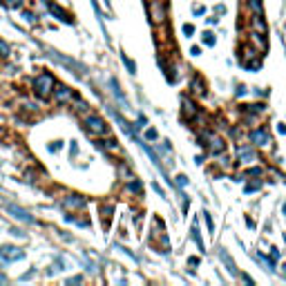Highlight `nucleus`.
<instances>
[{
  "label": "nucleus",
  "mask_w": 286,
  "mask_h": 286,
  "mask_svg": "<svg viewBox=\"0 0 286 286\" xmlns=\"http://www.w3.org/2000/svg\"><path fill=\"white\" fill-rule=\"evenodd\" d=\"M36 275V271H30V273H25L23 277H20V280H31V277H34Z\"/></svg>",
  "instance_id": "obj_46"
},
{
  "label": "nucleus",
  "mask_w": 286,
  "mask_h": 286,
  "mask_svg": "<svg viewBox=\"0 0 286 286\" xmlns=\"http://www.w3.org/2000/svg\"><path fill=\"white\" fill-rule=\"evenodd\" d=\"M251 143L255 148H269L271 146V135L266 128H257L251 132Z\"/></svg>",
  "instance_id": "obj_6"
},
{
  "label": "nucleus",
  "mask_w": 286,
  "mask_h": 286,
  "mask_svg": "<svg viewBox=\"0 0 286 286\" xmlns=\"http://www.w3.org/2000/svg\"><path fill=\"white\" fill-rule=\"evenodd\" d=\"M146 139H148V141H157V139H159V132H157L154 128H148V130H146Z\"/></svg>",
  "instance_id": "obj_33"
},
{
  "label": "nucleus",
  "mask_w": 286,
  "mask_h": 286,
  "mask_svg": "<svg viewBox=\"0 0 286 286\" xmlns=\"http://www.w3.org/2000/svg\"><path fill=\"white\" fill-rule=\"evenodd\" d=\"M251 27H253V31H262V34H266V20L262 18V14H253Z\"/></svg>",
  "instance_id": "obj_16"
},
{
  "label": "nucleus",
  "mask_w": 286,
  "mask_h": 286,
  "mask_svg": "<svg viewBox=\"0 0 286 286\" xmlns=\"http://www.w3.org/2000/svg\"><path fill=\"white\" fill-rule=\"evenodd\" d=\"M45 5H47V9H49V14H52L56 20H63V23H72V16L65 9H60L59 5H54V2H49V0H45Z\"/></svg>",
  "instance_id": "obj_11"
},
{
  "label": "nucleus",
  "mask_w": 286,
  "mask_h": 286,
  "mask_svg": "<svg viewBox=\"0 0 286 286\" xmlns=\"http://www.w3.org/2000/svg\"><path fill=\"white\" fill-rule=\"evenodd\" d=\"M105 5H110V0H105Z\"/></svg>",
  "instance_id": "obj_55"
},
{
  "label": "nucleus",
  "mask_w": 286,
  "mask_h": 286,
  "mask_svg": "<svg viewBox=\"0 0 286 286\" xmlns=\"http://www.w3.org/2000/svg\"><path fill=\"white\" fill-rule=\"evenodd\" d=\"M83 123H85V130L94 136H105L107 132H110V130H107V123L101 117H96V114H88V117L83 119Z\"/></svg>",
  "instance_id": "obj_3"
},
{
  "label": "nucleus",
  "mask_w": 286,
  "mask_h": 286,
  "mask_svg": "<svg viewBox=\"0 0 286 286\" xmlns=\"http://www.w3.org/2000/svg\"><path fill=\"white\" fill-rule=\"evenodd\" d=\"M99 146L103 148V150H107V152H117L119 150V146H117V141L114 139H103V141H99Z\"/></svg>",
  "instance_id": "obj_22"
},
{
  "label": "nucleus",
  "mask_w": 286,
  "mask_h": 286,
  "mask_svg": "<svg viewBox=\"0 0 286 286\" xmlns=\"http://www.w3.org/2000/svg\"><path fill=\"white\" fill-rule=\"evenodd\" d=\"M204 43H206V45H208V47H215V34H212V31H206V34H204Z\"/></svg>",
  "instance_id": "obj_32"
},
{
  "label": "nucleus",
  "mask_w": 286,
  "mask_h": 286,
  "mask_svg": "<svg viewBox=\"0 0 286 286\" xmlns=\"http://www.w3.org/2000/svg\"><path fill=\"white\" fill-rule=\"evenodd\" d=\"M199 52H201L199 47H193V49H190V54H193V56H199Z\"/></svg>",
  "instance_id": "obj_50"
},
{
  "label": "nucleus",
  "mask_w": 286,
  "mask_h": 286,
  "mask_svg": "<svg viewBox=\"0 0 286 286\" xmlns=\"http://www.w3.org/2000/svg\"><path fill=\"white\" fill-rule=\"evenodd\" d=\"M121 59H123V63H125V67H128V70L132 72V74H135V72H136L135 60H130V59H128V54H121Z\"/></svg>",
  "instance_id": "obj_29"
},
{
  "label": "nucleus",
  "mask_w": 286,
  "mask_h": 286,
  "mask_svg": "<svg viewBox=\"0 0 286 286\" xmlns=\"http://www.w3.org/2000/svg\"><path fill=\"white\" fill-rule=\"evenodd\" d=\"M246 5L253 14H262V0H246Z\"/></svg>",
  "instance_id": "obj_25"
},
{
  "label": "nucleus",
  "mask_w": 286,
  "mask_h": 286,
  "mask_svg": "<svg viewBox=\"0 0 286 286\" xmlns=\"http://www.w3.org/2000/svg\"><path fill=\"white\" fill-rule=\"evenodd\" d=\"M188 262H190V266H197V264H199V259H197V257H190Z\"/></svg>",
  "instance_id": "obj_49"
},
{
  "label": "nucleus",
  "mask_w": 286,
  "mask_h": 286,
  "mask_svg": "<svg viewBox=\"0 0 286 286\" xmlns=\"http://www.w3.org/2000/svg\"><path fill=\"white\" fill-rule=\"evenodd\" d=\"M83 282V277L78 275V277H72V280H67V284H81Z\"/></svg>",
  "instance_id": "obj_42"
},
{
  "label": "nucleus",
  "mask_w": 286,
  "mask_h": 286,
  "mask_svg": "<svg viewBox=\"0 0 286 286\" xmlns=\"http://www.w3.org/2000/svg\"><path fill=\"white\" fill-rule=\"evenodd\" d=\"M152 188L157 190V195H159V197H166V195H164V190H161V186H157V183H152Z\"/></svg>",
  "instance_id": "obj_45"
},
{
  "label": "nucleus",
  "mask_w": 286,
  "mask_h": 286,
  "mask_svg": "<svg viewBox=\"0 0 286 286\" xmlns=\"http://www.w3.org/2000/svg\"><path fill=\"white\" fill-rule=\"evenodd\" d=\"M65 219H67V222H72V224H76V226L90 228V219H88V217H74V215H67Z\"/></svg>",
  "instance_id": "obj_21"
},
{
  "label": "nucleus",
  "mask_w": 286,
  "mask_h": 286,
  "mask_svg": "<svg viewBox=\"0 0 286 286\" xmlns=\"http://www.w3.org/2000/svg\"><path fill=\"white\" fill-rule=\"evenodd\" d=\"M7 212L14 217V219H18V222H25V224H34V217L30 215V212L25 211V208H20V206H14L9 204L7 206Z\"/></svg>",
  "instance_id": "obj_10"
},
{
  "label": "nucleus",
  "mask_w": 286,
  "mask_h": 286,
  "mask_svg": "<svg viewBox=\"0 0 286 286\" xmlns=\"http://www.w3.org/2000/svg\"><path fill=\"white\" fill-rule=\"evenodd\" d=\"M282 273H284V277H286V264H284V266H282Z\"/></svg>",
  "instance_id": "obj_52"
},
{
  "label": "nucleus",
  "mask_w": 286,
  "mask_h": 286,
  "mask_svg": "<svg viewBox=\"0 0 286 286\" xmlns=\"http://www.w3.org/2000/svg\"><path fill=\"white\" fill-rule=\"evenodd\" d=\"M237 157H240L241 164H248V161H255L257 154H255V150H253L251 146H240L237 148Z\"/></svg>",
  "instance_id": "obj_13"
},
{
  "label": "nucleus",
  "mask_w": 286,
  "mask_h": 286,
  "mask_svg": "<svg viewBox=\"0 0 286 286\" xmlns=\"http://www.w3.org/2000/svg\"><path fill=\"white\" fill-rule=\"evenodd\" d=\"M119 175H121V181H128L130 177H135V175H132V172H130L128 168H125V166H119Z\"/></svg>",
  "instance_id": "obj_31"
},
{
  "label": "nucleus",
  "mask_w": 286,
  "mask_h": 286,
  "mask_svg": "<svg viewBox=\"0 0 286 286\" xmlns=\"http://www.w3.org/2000/svg\"><path fill=\"white\" fill-rule=\"evenodd\" d=\"M60 146H63V141H54L52 146H49V150H52V152H56V150H59Z\"/></svg>",
  "instance_id": "obj_41"
},
{
  "label": "nucleus",
  "mask_w": 286,
  "mask_h": 286,
  "mask_svg": "<svg viewBox=\"0 0 286 286\" xmlns=\"http://www.w3.org/2000/svg\"><path fill=\"white\" fill-rule=\"evenodd\" d=\"M72 103H74V110L76 112H85L88 110V103H85V101H81V99H72Z\"/></svg>",
  "instance_id": "obj_28"
},
{
  "label": "nucleus",
  "mask_w": 286,
  "mask_h": 286,
  "mask_svg": "<svg viewBox=\"0 0 286 286\" xmlns=\"http://www.w3.org/2000/svg\"><path fill=\"white\" fill-rule=\"evenodd\" d=\"M201 14H206V7H195V16H201Z\"/></svg>",
  "instance_id": "obj_44"
},
{
  "label": "nucleus",
  "mask_w": 286,
  "mask_h": 286,
  "mask_svg": "<svg viewBox=\"0 0 286 286\" xmlns=\"http://www.w3.org/2000/svg\"><path fill=\"white\" fill-rule=\"evenodd\" d=\"M63 208L70 212L83 211V208H85V197H81V195H67V197L63 199Z\"/></svg>",
  "instance_id": "obj_7"
},
{
  "label": "nucleus",
  "mask_w": 286,
  "mask_h": 286,
  "mask_svg": "<svg viewBox=\"0 0 286 286\" xmlns=\"http://www.w3.org/2000/svg\"><path fill=\"white\" fill-rule=\"evenodd\" d=\"M52 96L56 99V103H72V99H74V92H72L67 85H54Z\"/></svg>",
  "instance_id": "obj_8"
},
{
  "label": "nucleus",
  "mask_w": 286,
  "mask_h": 286,
  "mask_svg": "<svg viewBox=\"0 0 286 286\" xmlns=\"http://www.w3.org/2000/svg\"><path fill=\"white\" fill-rule=\"evenodd\" d=\"M148 16L152 25L164 27L168 23V0H148Z\"/></svg>",
  "instance_id": "obj_1"
},
{
  "label": "nucleus",
  "mask_w": 286,
  "mask_h": 286,
  "mask_svg": "<svg viewBox=\"0 0 286 286\" xmlns=\"http://www.w3.org/2000/svg\"><path fill=\"white\" fill-rule=\"evenodd\" d=\"M9 233H12V235H16V237H23V235H25V233H20V230H18V228H12V230H9Z\"/></svg>",
  "instance_id": "obj_47"
},
{
  "label": "nucleus",
  "mask_w": 286,
  "mask_h": 286,
  "mask_svg": "<svg viewBox=\"0 0 286 286\" xmlns=\"http://www.w3.org/2000/svg\"><path fill=\"white\" fill-rule=\"evenodd\" d=\"M259 188H262V181L257 179V181H253V183H246V188H244V190H246L248 195H251V193H257Z\"/></svg>",
  "instance_id": "obj_26"
},
{
  "label": "nucleus",
  "mask_w": 286,
  "mask_h": 286,
  "mask_svg": "<svg viewBox=\"0 0 286 286\" xmlns=\"http://www.w3.org/2000/svg\"><path fill=\"white\" fill-rule=\"evenodd\" d=\"M204 219H206V226H208V230H215V224H212V217H211V212H204Z\"/></svg>",
  "instance_id": "obj_36"
},
{
  "label": "nucleus",
  "mask_w": 286,
  "mask_h": 286,
  "mask_svg": "<svg viewBox=\"0 0 286 286\" xmlns=\"http://www.w3.org/2000/svg\"><path fill=\"white\" fill-rule=\"evenodd\" d=\"M99 212H101V217L105 219V228H107V224H110V217H112V212H114V208H112L110 204H103V206H99Z\"/></svg>",
  "instance_id": "obj_20"
},
{
  "label": "nucleus",
  "mask_w": 286,
  "mask_h": 286,
  "mask_svg": "<svg viewBox=\"0 0 286 286\" xmlns=\"http://www.w3.org/2000/svg\"><path fill=\"white\" fill-rule=\"evenodd\" d=\"M215 14H217V16H219V14H226V7H224V5H217V7H215Z\"/></svg>",
  "instance_id": "obj_43"
},
{
  "label": "nucleus",
  "mask_w": 286,
  "mask_h": 286,
  "mask_svg": "<svg viewBox=\"0 0 286 286\" xmlns=\"http://www.w3.org/2000/svg\"><path fill=\"white\" fill-rule=\"evenodd\" d=\"M76 152H78V146H76V143H72V157H76Z\"/></svg>",
  "instance_id": "obj_51"
},
{
  "label": "nucleus",
  "mask_w": 286,
  "mask_h": 286,
  "mask_svg": "<svg viewBox=\"0 0 286 286\" xmlns=\"http://www.w3.org/2000/svg\"><path fill=\"white\" fill-rule=\"evenodd\" d=\"M5 282H7V280H5V277H2V275H0V284H5Z\"/></svg>",
  "instance_id": "obj_53"
},
{
  "label": "nucleus",
  "mask_w": 286,
  "mask_h": 286,
  "mask_svg": "<svg viewBox=\"0 0 286 286\" xmlns=\"http://www.w3.org/2000/svg\"><path fill=\"white\" fill-rule=\"evenodd\" d=\"M282 212H284V215H286V204H284V206H282Z\"/></svg>",
  "instance_id": "obj_54"
},
{
  "label": "nucleus",
  "mask_w": 286,
  "mask_h": 286,
  "mask_svg": "<svg viewBox=\"0 0 286 286\" xmlns=\"http://www.w3.org/2000/svg\"><path fill=\"white\" fill-rule=\"evenodd\" d=\"M49 52V56H52L56 63H60V65H65V67H70L74 74H85V67H83L81 63H76V60H72V59H67V56H60L59 52H54V49H47Z\"/></svg>",
  "instance_id": "obj_5"
},
{
  "label": "nucleus",
  "mask_w": 286,
  "mask_h": 286,
  "mask_svg": "<svg viewBox=\"0 0 286 286\" xmlns=\"http://www.w3.org/2000/svg\"><path fill=\"white\" fill-rule=\"evenodd\" d=\"M244 175H246V177H262V175H264V170L259 168V166H253V168L246 170Z\"/></svg>",
  "instance_id": "obj_27"
},
{
  "label": "nucleus",
  "mask_w": 286,
  "mask_h": 286,
  "mask_svg": "<svg viewBox=\"0 0 286 286\" xmlns=\"http://www.w3.org/2000/svg\"><path fill=\"white\" fill-rule=\"evenodd\" d=\"M246 112H253V114H262V112H264V105H262V103H259V105H257V103H255V105H246Z\"/></svg>",
  "instance_id": "obj_34"
},
{
  "label": "nucleus",
  "mask_w": 286,
  "mask_h": 286,
  "mask_svg": "<svg viewBox=\"0 0 286 286\" xmlns=\"http://www.w3.org/2000/svg\"><path fill=\"white\" fill-rule=\"evenodd\" d=\"M190 237H193V241L199 246V251L206 253V246H204V240H201V233H199V224H197V219L193 222V228H190Z\"/></svg>",
  "instance_id": "obj_14"
},
{
  "label": "nucleus",
  "mask_w": 286,
  "mask_h": 286,
  "mask_svg": "<svg viewBox=\"0 0 286 286\" xmlns=\"http://www.w3.org/2000/svg\"><path fill=\"white\" fill-rule=\"evenodd\" d=\"M9 54H12V47H9V43L0 38V59H9Z\"/></svg>",
  "instance_id": "obj_24"
},
{
  "label": "nucleus",
  "mask_w": 286,
  "mask_h": 286,
  "mask_svg": "<svg viewBox=\"0 0 286 286\" xmlns=\"http://www.w3.org/2000/svg\"><path fill=\"white\" fill-rule=\"evenodd\" d=\"M125 183H128V190H130V193H141V181L136 179V177H130Z\"/></svg>",
  "instance_id": "obj_23"
},
{
  "label": "nucleus",
  "mask_w": 286,
  "mask_h": 286,
  "mask_svg": "<svg viewBox=\"0 0 286 286\" xmlns=\"http://www.w3.org/2000/svg\"><path fill=\"white\" fill-rule=\"evenodd\" d=\"M219 257H222V262L226 264L228 273H230V275H240V273H237V266H235V262H233V257L228 255V253L224 251V248H222V253H219Z\"/></svg>",
  "instance_id": "obj_17"
},
{
  "label": "nucleus",
  "mask_w": 286,
  "mask_h": 286,
  "mask_svg": "<svg viewBox=\"0 0 286 286\" xmlns=\"http://www.w3.org/2000/svg\"><path fill=\"white\" fill-rule=\"evenodd\" d=\"M181 112H183V117H188L190 121H193L195 117H197V105H195V101L193 99H188V96H183L181 99Z\"/></svg>",
  "instance_id": "obj_12"
},
{
  "label": "nucleus",
  "mask_w": 286,
  "mask_h": 286,
  "mask_svg": "<svg viewBox=\"0 0 286 286\" xmlns=\"http://www.w3.org/2000/svg\"><path fill=\"white\" fill-rule=\"evenodd\" d=\"M244 94H246V88L244 85H240V88H237V96H244Z\"/></svg>",
  "instance_id": "obj_48"
},
{
  "label": "nucleus",
  "mask_w": 286,
  "mask_h": 286,
  "mask_svg": "<svg viewBox=\"0 0 286 286\" xmlns=\"http://www.w3.org/2000/svg\"><path fill=\"white\" fill-rule=\"evenodd\" d=\"M23 257H25V253L18 246H5V248H0V259H5V262H18Z\"/></svg>",
  "instance_id": "obj_9"
},
{
  "label": "nucleus",
  "mask_w": 286,
  "mask_h": 286,
  "mask_svg": "<svg viewBox=\"0 0 286 286\" xmlns=\"http://www.w3.org/2000/svg\"><path fill=\"white\" fill-rule=\"evenodd\" d=\"M177 183H179V186L183 188V186L188 183V177H186V175H179V177H177Z\"/></svg>",
  "instance_id": "obj_39"
},
{
  "label": "nucleus",
  "mask_w": 286,
  "mask_h": 286,
  "mask_svg": "<svg viewBox=\"0 0 286 286\" xmlns=\"http://www.w3.org/2000/svg\"><path fill=\"white\" fill-rule=\"evenodd\" d=\"M23 20H25V23H30V25H34L36 23V16L31 12H27V9H25V12H23Z\"/></svg>",
  "instance_id": "obj_35"
},
{
  "label": "nucleus",
  "mask_w": 286,
  "mask_h": 286,
  "mask_svg": "<svg viewBox=\"0 0 286 286\" xmlns=\"http://www.w3.org/2000/svg\"><path fill=\"white\" fill-rule=\"evenodd\" d=\"M161 248H164V253L170 248V240H168V237H166V235H161Z\"/></svg>",
  "instance_id": "obj_38"
},
{
  "label": "nucleus",
  "mask_w": 286,
  "mask_h": 286,
  "mask_svg": "<svg viewBox=\"0 0 286 286\" xmlns=\"http://www.w3.org/2000/svg\"><path fill=\"white\" fill-rule=\"evenodd\" d=\"M201 139L208 141V150H211L212 154H219V152L226 150L224 139L219 135H215V132H211V130H201Z\"/></svg>",
  "instance_id": "obj_4"
},
{
  "label": "nucleus",
  "mask_w": 286,
  "mask_h": 286,
  "mask_svg": "<svg viewBox=\"0 0 286 286\" xmlns=\"http://www.w3.org/2000/svg\"><path fill=\"white\" fill-rule=\"evenodd\" d=\"M251 43H253V47L262 49V52L269 47V43H266V38H264L262 31H251Z\"/></svg>",
  "instance_id": "obj_15"
},
{
  "label": "nucleus",
  "mask_w": 286,
  "mask_h": 286,
  "mask_svg": "<svg viewBox=\"0 0 286 286\" xmlns=\"http://www.w3.org/2000/svg\"><path fill=\"white\" fill-rule=\"evenodd\" d=\"M54 85H56V81H54V76L49 74V72H43V74H38L34 78V83H31L34 94L38 96V99H43V101H47L49 96H52Z\"/></svg>",
  "instance_id": "obj_2"
},
{
  "label": "nucleus",
  "mask_w": 286,
  "mask_h": 286,
  "mask_svg": "<svg viewBox=\"0 0 286 286\" xmlns=\"http://www.w3.org/2000/svg\"><path fill=\"white\" fill-rule=\"evenodd\" d=\"M190 90H193V94H197V96H201V94H206V83L199 78V76H195L193 81H190Z\"/></svg>",
  "instance_id": "obj_18"
},
{
  "label": "nucleus",
  "mask_w": 286,
  "mask_h": 286,
  "mask_svg": "<svg viewBox=\"0 0 286 286\" xmlns=\"http://www.w3.org/2000/svg\"><path fill=\"white\" fill-rule=\"evenodd\" d=\"M110 88H112V92H114V96L119 99V103H121V107H128V99L123 96V92H121V88H119V83L112 78L110 81Z\"/></svg>",
  "instance_id": "obj_19"
},
{
  "label": "nucleus",
  "mask_w": 286,
  "mask_h": 286,
  "mask_svg": "<svg viewBox=\"0 0 286 286\" xmlns=\"http://www.w3.org/2000/svg\"><path fill=\"white\" fill-rule=\"evenodd\" d=\"M23 5L25 0H5V7H9V9H20Z\"/></svg>",
  "instance_id": "obj_30"
},
{
  "label": "nucleus",
  "mask_w": 286,
  "mask_h": 286,
  "mask_svg": "<svg viewBox=\"0 0 286 286\" xmlns=\"http://www.w3.org/2000/svg\"><path fill=\"white\" fill-rule=\"evenodd\" d=\"M146 2H148V0H146Z\"/></svg>",
  "instance_id": "obj_56"
},
{
  "label": "nucleus",
  "mask_w": 286,
  "mask_h": 286,
  "mask_svg": "<svg viewBox=\"0 0 286 286\" xmlns=\"http://www.w3.org/2000/svg\"><path fill=\"white\" fill-rule=\"evenodd\" d=\"M271 259H273V262L280 259V251H277V248H271Z\"/></svg>",
  "instance_id": "obj_40"
},
{
  "label": "nucleus",
  "mask_w": 286,
  "mask_h": 286,
  "mask_svg": "<svg viewBox=\"0 0 286 286\" xmlns=\"http://www.w3.org/2000/svg\"><path fill=\"white\" fill-rule=\"evenodd\" d=\"M183 34H186L188 38H190V36L195 34V25H183Z\"/></svg>",
  "instance_id": "obj_37"
}]
</instances>
